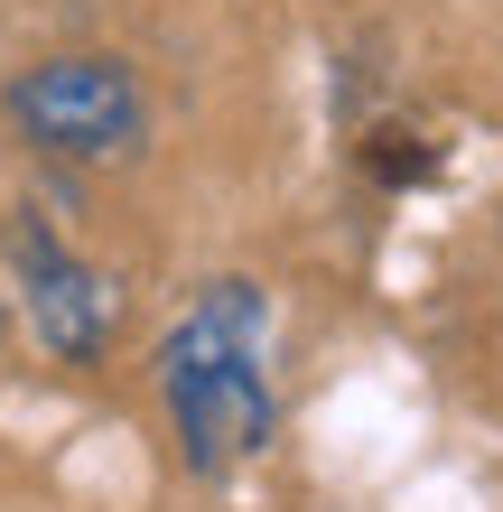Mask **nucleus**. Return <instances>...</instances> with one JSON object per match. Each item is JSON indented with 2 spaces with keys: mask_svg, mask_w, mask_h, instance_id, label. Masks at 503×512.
Instances as JSON below:
<instances>
[{
  "mask_svg": "<svg viewBox=\"0 0 503 512\" xmlns=\"http://www.w3.org/2000/svg\"><path fill=\"white\" fill-rule=\"evenodd\" d=\"M10 270H19V308L28 326H38V345L56 354V364H103L112 354V326H122V298H112V280L94 261H84L66 233H47L38 215H28L10 233Z\"/></svg>",
  "mask_w": 503,
  "mask_h": 512,
  "instance_id": "obj_3",
  "label": "nucleus"
},
{
  "mask_svg": "<svg viewBox=\"0 0 503 512\" xmlns=\"http://www.w3.org/2000/svg\"><path fill=\"white\" fill-rule=\"evenodd\" d=\"M159 401L187 475H243L280 438L271 391V298L252 280H205L159 336Z\"/></svg>",
  "mask_w": 503,
  "mask_h": 512,
  "instance_id": "obj_1",
  "label": "nucleus"
},
{
  "mask_svg": "<svg viewBox=\"0 0 503 512\" xmlns=\"http://www.w3.org/2000/svg\"><path fill=\"white\" fill-rule=\"evenodd\" d=\"M10 131L47 159L103 168L140 149L150 103H140V75L122 56H38L28 75H10Z\"/></svg>",
  "mask_w": 503,
  "mask_h": 512,
  "instance_id": "obj_2",
  "label": "nucleus"
}]
</instances>
